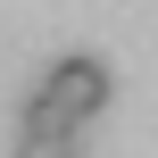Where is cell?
<instances>
[{"label":"cell","instance_id":"obj_2","mask_svg":"<svg viewBox=\"0 0 158 158\" xmlns=\"http://www.w3.org/2000/svg\"><path fill=\"white\" fill-rule=\"evenodd\" d=\"M75 142H83V125H67L58 108L25 100V150H75Z\"/></svg>","mask_w":158,"mask_h":158},{"label":"cell","instance_id":"obj_1","mask_svg":"<svg viewBox=\"0 0 158 158\" xmlns=\"http://www.w3.org/2000/svg\"><path fill=\"white\" fill-rule=\"evenodd\" d=\"M42 108H58L67 125H92L100 108H108V67L100 58H58L50 75H42V92H33Z\"/></svg>","mask_w":158,"mask_h":158}]
</instances>
